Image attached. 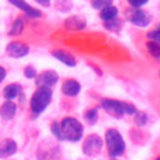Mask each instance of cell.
<instances>
[{"label":"cell","instance_id":"cell-20","mask_svg":"<svg viewBox=\"0 0 160 160\" xmlns=\"http://www.w3.org/2000/svg\"><path fill=\"white\" fill-rule=\"evenodd\" d=\"M134 121L139 125V126H144L148 122V115L144 111H139L136 110V112L134 114Z\"/></svg>","mask_w":160,"mask_h":160},{"label":"cell","instance_id":"cell-4","mask_svg":"<svg viewBox=\"0 0 160 160\" xmlns=\"http://www.w3.org/2000/svg\"><path fill=\"white\" fill-rule=\"evenodd\" d=\"M102 148V139L98 134H90L82 142V152L88 156H94L100 152Z\"/></svg>","mask_w":160,"mask_h":160},{"label":"cell","instance_id":"cell-13","mask_svg":"<svg viewBox=\"0 0 160 160\" xmlns=\"http://www.w3.org/2000/svg\"><path fill=\"white\" fill-rule=\"evenodd\" d=\"M51 55L55 59H58L60 62H62V64H65L68 66L72 68V66L76 65V59L70 52H68L65 50H54V51H51Z\"/></svg>","mask_w":160,"mask_h":160},{"label":"cell","instance_id":"cell-25","mask_svg":"<svg viewBox=\"0 0 160 160\" xmlns=\"http://www.w3.org/2000/svg\"><path fill=\"white\" fill-rule=\"evenodd\" d=\"M24 75H25L28 79H34V78L36 76V70H35V68H32V66H26V68L24 69Z\"/></svg>","mask_w":160,"mask_h":160},{"label":"cell","instance_id":"cell-7","mask_svg":"<svg viewBox=\"0 0 160 160\" xmlns=\"http://www.w3.org/2000/svg\"><path fill=\"white\" fill-rule=\"evenodd\" d=\"M5 51L9 56L19 59V58H24L25 55L29 54V46L20 41H11L6 45Z\"/></svg>","mask_w":160,"mask_h":160},{"label":"cell","instance_id":"cell-1","mask_svg":"<svg viewBox=\"0 0 160 160\" xmlns=\"http://www.w3.org/2000/svg\"><path fill=\"white\" fill-rule=\"evenodd\" d=\"M51 98H52V91L50 88H45V86H39L35 92L32 94L31 96V100H30V108H31V111L35 114V115H39L41 114L50 104L51 101Z\"/></svg>","mask_w":160,"mask_h":160},{"label":"cell","instance_id":"cell-21","mask_svg":"<svg viewBox=\"0 0 160 160\" xmlns=\"http://www.w3.org/2000/svg\"><path fill=\"white\" fill-rule=\"evenodd\" d=\"M104 26H105L108 30H110V31H118V30L121 28V21L116 18V19H114V20L105 21V22H104Z\"/></svg>","mask_w":160,"mask_h":160},{"label":"cell","instance_id":"cell-24","mask_svg":"<svg viewBox=\"0 0 160 160\" xmlns=\"http://www.w3.org/2000/svg\"><path fill=\"white\" fill-rule=\"evenodd\" d=\"M136 112V108L130 102H124V114L126 115H134Z\"/></svg>","mask_w":160,"mask_h":160},{"label":"cell","instance_id":"cell-10","mask_svg":"<svg viewBox=\"0 0 160 160\" xmlns=\"http://www.w3.org/2000/svg\"><path fill=\"white\" fill-rule=\"evenodd\" d=\"M18 150V145L12 139H2L0 141V158L5 159L14 155Z\"/></svg>","mask_w":160,"mask_h":160},{"label":"cell","instance_id":"cell-15","mask_svg":"<svg viewBox=\"0 0 160 160\" xmlns=\"http://www.w3.org/2000/svg\"><path fill=\"white\" fill-rule=\"evenodd\" d=\"M118 14H119V10L115 5H108L105 8H102L100 10V19L105 22V21H110V20H114L118 18Z\"/></svg>","mask_w":160,"mask_h":160},{"label":"cell","instance_id":"cell-5","mask_svg":"<svg viewBox=\"0 0 160 160\" xmlns=\"http://www.w3.org/2000/svg\"><path fill=\"white\" fill-rule=\"evenodd\" d=\"M101 108L105 109V111L114 118H121L124 115V101L114 99H102Z\"/></svg>","mask_w":160,"mask_h":160},{"label":"cell","instance_id":"cell-23","mask_svg":"<svg viewBox=\"0 0 160 160\" xmlns=\"http://www.w3.org/2000/svg\"><path fill=\"white\" fill-rule=\"evenodd\" d=\"M85 118H86V120H88L90 124L95 122L96 119H98V110H96V109H89V110L85 112Z\"/></svg>","mask_w":160,"mask_h":160},{"label":"cell","instance_id":"cell-17","mask_svg":"<svg viewBox=\"0 0 160 160\" xmlns=\"http://www.w3.org/2000/svg\"><path fill=\"white\" fill-rule=\"evenodd\" d=\"M22 30H24V20L18 18L12 22V25H11V28L9 30V35L10 36H18V35H20L22 32Z\"/></svg>","mask_w":160,"mask_h":160},{"label":"cell","instance_id":"cell-26","mask_svg":"<svg viewBox=\"0 0 160 160\" xmlns=\"http://www.w3.org/2000/svg\"><path fill=\"white\" fill-rule=\"evenodd\" d=\"M148 38L150 40H154V41H159L160 42V28H158V29L148 32Z\"/></svg>","mask_w":160,"mask_h":160},{"label":"cell","instance_id":"cell-3","mask_svg":"<svg viewBox=\"0 0 160 160\" xmlns=\"http://www.w3.org/2000/svg\"><path fill=\"white\" fill-rule=\"evenodd\" d=\"M105 142L108 148V152L111 158H118L125 151V141L121 134L115 129H109L105 134Z\"/></svg>","mask_w":160,"mask_h":160},{"label":"cell","instance_id":"cell-11","mask_svg":"<svg viewBox=\"0 0 160 160\" xmlns=\"http://www.w3.org/2000/svg\"><path fill=\"white\" fill-rule=\"evenodd\" d=\"M61 90H62V94H65L66 96H76L80 90H81V86L80 84L74 80V79H68L62 82L61 85Z\"/></svg>","mask_w":160,"mask_h":160},{"label":"cell","instance_id":"cell-32","mask_svg":"<svg viewBox=\"0 0 160 160\" xmlns=\"http://www.w3.org/2000/svg\"><path fill=\"white\" fill-rule=\"evenodd\" d=\"M112 160H116V159H112Z\"/></svg>","mask_w":160,"mask_h":160},{"label":"cell","instance_id":"cell-27","mask_svg":"<svg viewBox=\"0 0 160 160\" xmlns=\"http://www.w3.org/2000/svg\"><path fill=\"white\" fill-rule=\"evenodd\" d=\"M149 0H128V2L132 6V8H140L142 5H145Z\"/></svg>","mask_w":160,"mask_h":160},{"label":"cell","instance_id":"cell-29","mask_svg":"<svg viewBox=\"0 0 160 160\" xmlns=\"http://www.w3.org/2000/svg\"><path fill=\"white\" fill-rule=\"evenodd\" d=\"M5 76H6V71H5V69L2 66H0V82L5 79Z\"/></svg>","mask_w":160,"mask_h":160},{"label":"cell","instance_id":"cell-2","mask_svg":"<svg viewBox=\"0 0 160 160\" xmlns=\"http://www.w3.org/2000/svg\"><path fill=\"white\" fill-rule=\"evenodd\" d=\"M60 125H61L64 140L79 141L82 138V134H84L82 124L79 120H76L75 118H71V116L64 118L62 121L60 122Z\"/></svg>","mask_w":160,"mask_h":160},{"label":"cell","instance_id":"cell-12","mask_svg":"<svg viewBox=\"0 0 160 160\" xmlns=\"http://www.w3.org/2000/svg\"><path fill=\"white\" fill-rule=\"evenodd\" d=\"M64 26L66 29H69V30H72V31H75V30H82L86 26V21L81 16L74 15V16H70V18H68L65 20Z\"/></svg>","mask_w":160,"mask_h":160},{"label":"cell","instance_id":"cell-16","mask_svg":"<svg viewBox=\"0 0 160 160\" xmlns=\"http://www.w3.org/2000/svg\"><path fill=\"white\" fill-rule=\"evenodd\" d=\"M20 92H21V86L19 84H16V82H12V84L6 85L4 88V91H2L4 98L6 100H12V99L18 98Z\"/></svg>","mask_w":160,"mask_h":160},{"label":"cell","instance_id":"cell-14","mask_svg":"<svg viewBox=\"0 0 160 160\" xmlns=\"http://www.w3.org/2000/svg\"><path fill=\"white\" fill-rule=\"evenodd\" d=\"M16 115V105L11 100H6L0 106V116L4 120H11Z\"/></svg>","mask_w":160,"mask_h":160},{"label":"cell","instance_id":"cell-19","mask_svg":"<svg viewBox=\"0 0 160 160\" xmlns=\"http://www.w3.org/2000/svg\"><path fill=\"white\" fill-rule=\"evenodd\" d=\"M51 134L58 139V140H64V135H62V131H61V125L59 121H54L51 122Z\"/></svg>","mask_w":160,"mask_h":160},{"label":"cell","instance_id":"cell-30","mask_svg":"<svg viewBox=\"0 0 160 160\" xmlns=\"http://www.w3.org/2000/svg\"><path fill=\"white\" fill-rule=\"evenodd\" d=\"M156 160H160V156H159V158H158V159H156Z\"/></svg>","mask_w":160,"mask_h":160},{"label":"cell","instance_id":"cell-31","mask_svg":"<svg viewBox=\"0 0 160 160\" xmlns=\"http://www.w3.org/2000/svg\"><path fill=\"white\" fill-rule=\"evenodd\" d=\"M159 76H160V72H159Z\"/></svg>","mask_w":160,"mask_h":160},{"label":"cell","instance_id":"cell-28","mask_svg":"<svg viewBox=\"0 0 160 160\" xmlns=\"http://www.w3.org/2000/svg\"><path fill=\"white\" fill-rule=\"evenodd\" d=\"M34 1L41 6H45V8H49L51 5V0H34Z\"/></svg>","mask_w":160,"mask_h":160},{"label":"cell","instance_id":"cell-18","mask_svg":"<svg viewBox=\"0 0 160 160\" xmlns=\"http://www.w3.org/2000/svg\"><path fill=\"white\" fill-rule=\"evenodd\" d=\"M146 48H148V51L150 52V55L155 59H160V42L159 41H154V40H150L146 42Z\"/></svg>","mask_w":160,"mask_h":160},{"label":"cell","instance_id":"cell-8","mask_svg":"<svg viewBox=\"0 0 160 160\" xmlns=\"http://www.w3.org/2000/svg\"><path fill=\"white\" fill-rule=\"evenodd\" d=\"M11 5H14L15 8H18V9H20L21 11H24L28 16H30V18H41L42 16V12L39 10V9H36V8H34V6H31L30 4H28L25 0H8Z\"/></svg>","mask_w":160,"mask_h":160},{"label":"cell","instance_id":"cell-22","mask_svg":"<svg viewBox=\"0 0 160 160\" xmlns=\"http://www.w3.org/2000/svg\"><path fill=\"white\" fill-rule=\"evenodd\" d=\"M91 8L96 10H101L108 5H112V0H91Z\"/></svg>","mask_w":160,"mask_h":160},{"label":"cell","instance_id":"cell-6","mask_svg":"<svg viewBox=\"0 0 160 160\" xmlns=\"http://www.w3.org/2000/svg\"><path fill=\"white\" fill-rule=\"evenodd\" d=\"M58 80H59V75L54 70H45L35 76V82L38 86L51 88L58 82Z\"/></svg>","mask_w":160,"mask_h":160},{"label":"cell","instance_id":"cell-9","mask_svg":"<svg viewBox=\"0 0 160 160\" xmlns=\"http://www.w3.org/2000/svg\"><path fill=\"white\" fill-rule=\"evenodd\" d=\"M130 21L134 25L139 26V28H145V26H148L151 22V16H150V14L148 11L141 10V9H138V10H135V11L131 12Z\"/></svg>","mask_w":160,"mask_h":160}]
</instances>
